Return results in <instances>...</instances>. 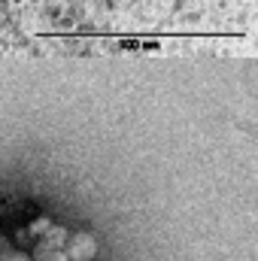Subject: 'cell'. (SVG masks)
Masks as SVG:
<instances>
[{
	"label": "cell",
	"mask_w": 258,
	"mask_h": 261,
	"mask_svg": "<svg viewBox=\"0 0 258 261\" xmlns=\"http://www.w3.org/2000/svg\"><path fill=\"white\" fill-rule=\"evenodd\" d=\"M64 252L67 258L73 261H91L94 252H97V243L91 234H76V237H67L64 240Z\"/></svg>",
	"instance_id": "cell-1"
},
{
	"label": "cell",
	"mask_w": 258,
	"mask_h": 261,
	"mask_svg": "<svg viewBox=\"0 0 258 261\" xmlns=\"http://www.w3.org/2000/svg\"><path fill=\"white\" fill-rule=\"evenodd\" d=\"M34 261H67V252L61 246H52V243H40L37 246V255Z\"/></svg>",
	"instance_id": "cell-2"
},
{
	"label": "cell",
	"mask_w": 258,
	"mask_h": 261,
	"mask_svg": "<svg viewBox=\"0 0 258 261\" xmlns=\"http://www.w3.org/2000/svg\"><path fill=\"white\" fill-rule=\"evenodd\" d=\"M64 240H67V231L58 228V225H49L46 234H43V243H52V246H64Z\"/></svg>",
	"instance_id": "cell-3"
},
{
	"label": "cell",
	"mask_w": 258,
	"mask_h": 261,
	"mask_svg": "<svg viewBox=\"0 0 258 261\" xmlns=\"http://www.w3.org/2000/svg\"><path fill=\"white\" fill-rule=\"evenodd\" d=\"M52 225V219H40V222H34L31 225V234H46V228Z\"/></svg>",
	"instance_id": "cell-4"
},
{
	"label": "cell",
	"mask_w": 258,
	"mask_h": 261,
	"mask_svg": "<svg viewBox=\"0 0 258 261\" xmlns=\"http://www.w3.org/2000/svg\"><path fill=\"white\" fill-rule=\"evenodd\" d=\"M3 261H31L28 255H21V252H15V255H6Z\"/></svg>",
	"instance_id": "cell-5"
},
{
	"label": "cell",
	"mask_w": 258,
	"mask_h": 261,
	"mask_svg": "<svg viewBox=\"0 0 258 261\" xmlns=\"http://www.w3.org/2000/svg\"><path fill=\"white\" fill-rule=\"evenodd\" d=\"M67 261H73V258H67Z\"/></svg>",
	"instance_id": "cell-6"
}]
</instances>
